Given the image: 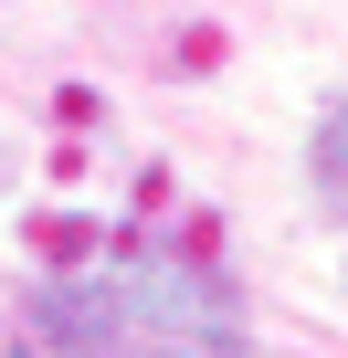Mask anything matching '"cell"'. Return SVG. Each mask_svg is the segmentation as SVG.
<instances>
[{"label": "cell", "instance_id": "6da1fadb", "mask_svg": "<svg viewBox=\"0 0 348 358\" xmlns=\"http://www.w3.org/2000/svg\"><path fill=\"white\" fill-rule=\"evenodd\" d=\"M43 327L64 358H232L243 306L211 264L180 253H106L43 285Z\"/></svg>", "mask_w": 348, "mask_h": 358}, {"label": "cell", "instance_id": "7a4b0ae2", "mask_svg": "<svg viewBox=\"0 0 348 358\" xmlns=\"http://www.w3.org/2000/svg\"><path fill=\"white\" fill-rule=\"evenodd\" d=\"M316 179H337V201H348V106H337V127L316 137Z\"/></svg>", "mask_w": 348, "mask_h": 358}]
</instances>
